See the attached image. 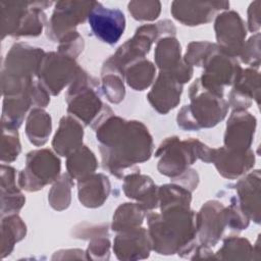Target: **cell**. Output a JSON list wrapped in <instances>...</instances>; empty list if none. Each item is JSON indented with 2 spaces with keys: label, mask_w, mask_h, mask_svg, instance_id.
Masks as SVG:
<instances>
[{
  "label": "cell",
  "mask_w": 261,
  "mask_h": 261,
  "mask_svg": "<svg viewBox=\"0 0 261 261\" xmlns=\"http://www.w3.org/2000/svg\"><path fill=\"white\" fill-rule=\"evenodd\" d=\"M259 7H260V1H254L251 3L248 11V19H249V29L250 31L254 32L257 31L260 27L259 24Z\"/></svg>",
  "instance_id": "8992f818"
},
{
  "label": "cell",
  "mask_w": 261,
  "mask_h": 261,
  "mask_svg": "<svg viewBox=\"0 0 261 261\" xmlns=\"http://www.w3.org/2000/svg\"><path fill=\"white\" fill-rule=\"evenodd\" d=\"M95 1L91 2H75V1H60L56 3L50 24L52 29L62 31L83 22L89 15Z\"/></svg>",
  "instance_id": "277c9868"
},
{
  "label": "cell",
  "mask_w": 261,
  "mask_h": 261,
  "mask_svg": "<svg viewBox=\"0 0 261 261\" xmlns=\"http://www.w3.org/2000/svg\"><path fill=\"white\" fill-rule=\"evenodd\" d=\"M229 2H179L171 4V13L174 18L186 23V25H196L207 22L212 18L216 10L226 9Z\"/></svg>",
  "instance_id": "3957f363"
},
{
  "label": "cell",
  "mask_w": 261,
  "mask_h": 261,
  "mask_svg": "<svg viewBox=\"0 0 261 261\" xmlns=\"http://www.w3.org/2000/svg\"><path fill=\"white\" fill-rule=\"evenodd\" d=\"M215 30L217 40L222 45L223 50L229 53L241 51L242 42L246 37V29L239 13L226 11L219 14L216 17Z\"/></svg>",
  "instance_id": "7a4b0ae2"
},
{
  "label": "cell",
  "mask_w": 261,
  "mask_h": 261,
  "mask_svg": "<svg viewBox=\"0 0 261 261\" xmlns=\"http://www.w3.org/2000/svg\"><path fill=\"white\" fill-rule=\"evenodd\" d=\"M88 18L93 33L105 43L115 44L123 34L125 17L117 8H107L95 1Z\"/></svg>",
  "instance_id": "6da1fadb"
},
{
  "label": "cell",
  "mask_w": 261,
  "mask_h": 261,
  "mask_svg": "<svg viewBox=\"0 0 261 261\" xmlns=\"http://www.w3.org/2000/svg\"><path fill=\"white\" fill-rule=\"evenodd\" d=\"M161 4L158 1H132L128 3V11L138 20H153L160 13Z\"/></svg>",
  "instance_id": "5b68a950"
}]
</instances>
